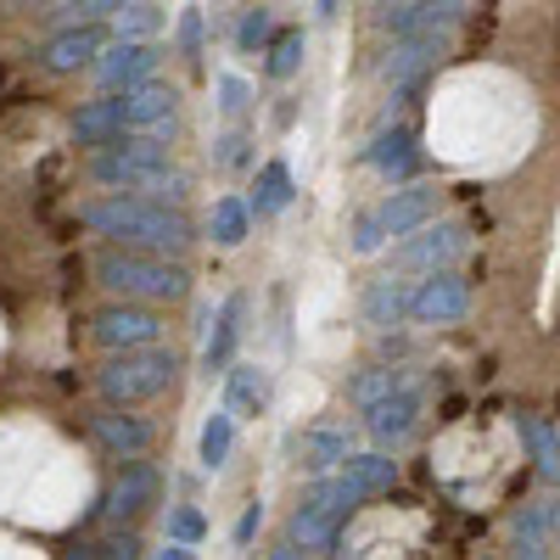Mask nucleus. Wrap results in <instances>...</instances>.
Returning a JSON list of instances; mask_svg holds the SVG:
<instances>
[{"mask_svg":"<svg viewBox=\"0 0 560 560\" xmlns=\"http://www.w3.org/2000/svg\"><path fill=\"white\" fill-rule=\"evenodd\" d=\"M202 533H208V516L191 504H179L168 516V544H202Z\"/></svg>","mask_w":560,"mask_h":560,"instance_id":"33","label":"nucleus"},{"mask_svg":"<svg viewBox=\"0 0 560 560\" xmlns=\"http://www.w3.org/2000/svg\"><path fill=\"white\" fill-rule=\"evenodd\" d=\"M404 387H415V376H409L404 364H376V370H359V376L348 382V398L359 409H370V404H382V398H393Z\"/></svg>","mask_w":560,"mask_h":560,"instance_id":"24","label":"nucleus"},{"mask_svg":"<svg viewBox=\"0 0 560 560\" xmlns=\"http://www.w3.org/2000/svg\"><path fill=\"white\" fill-rule=\"evenodd\" d=\"M152 560H197V549H191V544H168V549H158Z\"/></svg>","mask_w":560,"mask_h":560,"instance_id":"42","label":"nucleus"},{"mask_svg":"<svg viewBox=\"0 0 560 560\" xmlns=\"http://www.w3.org/2000/svg\"><path fill=\"white\" fill-rule=\"evenodd\" d=\"M342 477L370 499V493H387L393 482H398V459L387 454V448H376V454H348L342 459Z\"/></svg>","mask_w":560,"mask_h":560,"instance_id":"23","label":"nucleus"},{"mask_svg":"<svg viewBox=\"0 0 560 560\" xmlns=\"http://www.w3.org/2000/svg\"><path fill=\"white\" fill-rule=\"evenodd\" d=\"M544 522H549V533L560 538V504H544Z\"/></svg>","mask_w":560,"mask_h":560,"instance_id":"44","label":"nucleus"},{"mask_svg":"<svg viewBox=\"0 0 560 560\" xmlns=\"http://www.w3.org/2000/svg\"><path fill=\"white\" fill-rule=\"evenodd\" d=\"M179 376V353L174 348H129V353H113L102 370H96V393L102 404L113 409H135V404H152L174 387Z\"/></svg>","mask_w":560,"mask_h":560,"instance_id":"3","label":"nucleus"},{"mask_svg":"<svg viewBox=\"0 0 560 560\" xmlns=\"http://www.w3.org/2000/svg\"><path fill=\"white\" fill-rule=\"evenodd\" d=\"M129 0H62V12L73 18V23H107L113 12H124Z\"/></svg>","mask_w":560,"mask_h":560,"instance_id":"36","label":"nucleus"},{"mask_svg":"<svg viewBox=\"0 0 560 560\" xmlns=\"http://www.w3.org/2000/svg\"><path fill=\"white\" fill-rule=\"evenodd\" d=\"M208 230H213V242H219V247H242V242L253 236V213H247V202H242V197H219L213 213H208Z\"/></svg>","mask_w":560,"mask_h":560,"instance_id":"31","label":"nucleus"},{"mask_svg":"<svg viewBox=\"0 0 560 560\" xmlns=\"http://www.w3.org/2000/svg\"><path fill=\"white\" fill-rule=\"evenodd\" d=\"M465 253H471L465 224H420L415 236H404V247L393 253V269H404V275H438V269H454Z\"/></svg>","mask_w":560,"mask_h":560,"instance_id":"5","label":"nucleus"},{"mask_svg":"<svg viewBox=\"0 0 560 560\" xmlns=\"http://www.w3.org/2000/svg\"><path fill=\"white\" fill-rule=\"evenodd\" d=\"M258 527H264V504H247V510H242V522H236V544L247 549V544L258 538Z\"/></svg>","mask_w":560,"mask_h":560,"instance_id":"40","label":"nucleus"},{"mask_svg":"<svg viewBox=\"0 0 560 560\" xmlns=\"http://www.w3.org/2000/svg\"><path fill=\"white\" fill-rule=\"evenodd\" d=\"M522 438H527V454L538 465V477L560 482V432L549 427V420H538V415H522Z\"/></svg>","mask_w":560,"mask_h":560,"instance_id":"27","label":"nucleus"},{"mask_svg":"<svg viewBox=\"0 0 560 560\" xmlns=\"http://www.w3.org/2000/svg\"><path fill=\"white\" fill-rule=\"evenodd\" d=\"M158 493H163V477H158V465H147V459H124V471H118V482H113V493H107V522L113 527H129V522H140L147 510L158 504Z\"/></svg>","mask_w":560,"mask_h":560,"instance_id":"12","label":"nucleus"},{"mask_svg":"<svg viewBox=\"0 0 560 560\" xmlns=\"http://www.w3.org/2000/svg\"><path fill=\"white\" fill-rule=\"evenodd\" d=\"M230 448H236V420H230L224 409H213V415L202 420V443H197L202 471H224V465H230Z\"/></svg>","mask_w":560,"mask_h":560,"instance_id":"28","label":"nucleus"},{"mask_svg":"<svg viewBox=\"0 0 560 560\" xmlns=\"http://www.w3.org/2000/svg\"><path fill=\"white\" fill-rule=\"evenodd\" d=\"M319 18H337V0H319Z\"/></svg>","mask_w":560,"mask_h":560,"instance_id":"45","label":"nucleus"},{"mask_svg":"<svg viewBox=\"0 0 560 560\" xmlns=\"http://www.w3.org/2000/svg\"><path fill=\"white\" fill-rule=\"evenodd\" d=\"M303 504H314V510H325V516H337V522H348L353 510L364 504V493L337 471V477H314L308 488H303Z\"/></svg>","mask_w":560,"mask_h":560,"instance_id":"25","label":"nucleus"},{"mask_svg":"<svg viewBox=\"0 0 560 560\" xmlns=\"http://www.w3.org/2000/svg\"><path fill=\"white\" fill-rule=\"evenodd\" d=\"M174 45H179V57H197L202 51V7H185L179 12V39Z\"/></svg>","mask_w":560,"mask_h":560,"instance_id":"38","label":"nucleus"},{"mask_svg":"<svg viewBox=\"0 0 560 560\" xmlns=\"http://www.w3.org/2000/svg\"><path fill=\"white\" fill-rule=\"evenodd\" d=\"M337 533H342V522L325 516V510H314V504H298L292 516H287V544H298V549H308V555L331 549Z\"/></svg>","mask_w":560,"mask_h":560,"instance_id":"22","label":"nucleus"},{"mask_svg":"<svg viewBox=\"0 0 560 560\" xmlns=\"http://www.w3.org/2000/svg\"><path fill=\"white\" fill-rule=\"evenodd\" d=\"M353 448H348V432H337V427H314V432H303V465L314 477H331V471H342V459H348Z\"/></svg>","mask_w":560,"mask_h":560,"instance_id":"26","label":"nucleus"},{"mask_svg":"<svg viewBox=\"0 0 560 560\" xmlns=\"http://www.w3.org/2000/svg\"><path fill=\"white\" fill-rule=\"evenodd\" d=\"M438 208H443V191H438V185H398V191L376 208V219H382L387 236H415L420 224L438 219Z\"/></svg>","mask_w":560,"mask_h":560,"instance_id":"15","label":"nucleus"},{"mask_svg":"<svg viewBox=\"0 0 560 560\" xmlns=\"http://www.w3.org/2000/svg\"><path fill=\"white\" fill-rule=\"evenodd\" d=\"M359 314H364V325H370V331H393V325H404L409 319V287H404V280H370V287H364V298H359Z\"/></svg>","mask_w":560,"mask_h":560,"instance_id":"20","label":"nucleus"},{"mask_svg":"<svg viewBox=\"0 0 560 560\" xmlns=\"http://www.w3.org/2000/svg\"><path fill=\"white\" fill-rule=\"evenodd\" d=\"M465 314H471V280H459L454 269L427 275L409 292V319H420V325H454Z\"/></svg>","mask_w":560,"mask_h":560,"instance_id":"10","label":"nucleus"},{"mask_svg":"<svg viewBox=\"0 0 560 560\" xmlns=\"http://www.w3.org/2000/svg\"><path fill=\"white\" fill-rule=\"evenodd\" d=\"M264 560H319V555H308V549H298V544H275Z\"/></svg>","mask_w":560,"mask_h":560,"instance_id":"41","label":"nucleus"},{"mask_svg":"<svg viewBox=\"0 0 560 560\" xmlns=\"http://www.w3.org/2000/svg\"><path fill=\"white\" fill-rule=\"evenodd\" d=\"M163 57L168 51H163L158 39H113L90 73H96L102 96H124V90H135V84H152L158 68H163Z\"/></svg>","mask_w":560,"mask_h":560,"instance_id":"4","label":"nucleus"},{"mask_svg":"<svg viewBox=\"0 0 560 560\" xmlns=\"http://www.w3.org/2000/svg\"><path fill=\"white\" fill-rule=\"evenodd\" d=\"M364 163L376 168L387 185H404V179L420 168V135H415L409 124H393V129H382V135L364 147Z\"/></svg>","mask_w":560,"mask_h":560,"instance_id":"17","label":"nucleus"},{"mask_svg":"<svg viewBox=\"0 0 560 560\" xmlns=\"http://www.w3.org/2000/svg\"><path fill=\"white\" fill-rule=\"evenodd\" d=\"M219 107H224L230 118H242V113L253 107V90H247V79H236V73H219Z\"/></svg>","mask_w":560,"mask_h":560,"instance_id":"37","label":"nucleus"},{"mask_svg":"<svg viewBox=\"0 0 560 560\" xmlns=\"http://www.w3.org/2000/svg\"><path fill=\"white\" fill-rule=\"evenodd\" d=\"M292 168L280 163V158H269L264 168H258V179H253V197H247V213L253 219H269V213H287L292 208Z\"/></svg>","mask_w":560,"mask_h":560,"instance_id":"21","label":"nucleus"},{"mask_svg":"<svg viewBox=\"0 0 560 560\" xmlns=\"http://www.w3.org/2000/svg\"><path fill=\"white\" fill-rule=\"evenodd\" d=\"M443 57H448V34H404V39H393L382 51L376 73L393 90H409V84H420V73H432Z\"/></svg>","mask_w":560,"mask_h":560,"instance_id":"11","label":"nucleus"},{"mask_svg":"<svg viewBox=\"0 0 560 560\" xmlns=\"http://www.w3.org/2000/svg\"><path fill=\"white\" fill-rule=\"evenodd\" d=\"M118 113H124V129L129 135H158V140H174L179 129V90L174 84H135L118 96Z\"/></svg>","mask_w":560,"mask_h":560,"instance_id":"9","label":"nucleus"},{"mask_svg":"<svg viewBox=\"0 0 560 560\" xmlns=\"http://www.w3.org/2000/svg\"><path fill=\"white\" fill-rule=\"evenodd\" d=\"M538 560H549V555H538Z\"/></svg>","mask_w":560,"mask_h":560,"instance_id":"47","label":"nucleus"},{"mask_svg":"<svg viewBox=\"0 0 560 560\" xmlns=\"http://www.w3.org/2000/svg\"><path fill=\"white\" fill-rule=\"evenodd\" d=\"M18 7H34V0H18Z\"/></svg>","mask_w":560,"mask_h":560,"instance_id":"46","label":"nucleus"},{"mask_svg":"<svg viewBox=\"0 0 560 560\" xmlns=\"http://www.w3.org/2000/svg\"><path fill=\"white\" fill-rule=\"evenodd\" d=\"M90 438H96V448L113 454V459H140L158 443V432L147 427V420L129 415V409H113V404L102 415H90Z\"/></svg>","mask_w":560,"mask_h":560,"instance_id":"13","label":"nucleus"},{"mask_svg":"<svg viewBox=\"0 0 560 560\" xmlns=\"http://www.w3.org/2000/svg\"><path fill=\"white\" fill-rule=\"evenodd\" d=\"M247 298L236 292V298H224L219 303V314L208 319L213 331H208V342H202V376L213 382V376H224L230 364H236V348H242V331H247Z\"/></svg>","mask_w":560,"mask_h":560,"instance_id":"14","label":"nucleus"},{"mask_svg":"<svg viewBox=\"0 0 560 560\" xmlns=\"http://www.w3.org/2000/svg\"><path fill=\"white\" fill-rule=\"evenodd\" d=\"M79 224L90 236H102L107 247H135V253H158V258H179V264L197 247V224L185 208L129 197V191H107V197L79 202Z\"/></svg>","mask_w":560,"mask_h":560,"instance_id":"1","label":"nucleus"},{"mask_svg":"<svg viewBox=\"0 0 560 560\" xmlns=\"http://www.w3.org/2000/svg\"><path fill=\"white\" fill-rule=\"evenodd\" d=\"M247 147H253V140L230 129V135H219V140H213V163H219V168H247V163H253V152H247Z\"/></svg>","mask_w":560,"mask_h":560,"instance_id":"34","label":"nucleus"},{"mask_svg":"<svg viewBox=\"0 0 560 560\" xmlns=\"http://www.w3.org/2000/svg\"><path fill=\"white\" fill-rule=\"evenodd\" d=\"M113 45V28L107 23H68L62 34H51L34 51V62L51 73V79H68V73H84V68H96V57Z\"/></svg>","mask_w":560,"mask_h":560,"instance_id":"7","label":"nucleus"},{"mask_svg":"<svg viewBox=\"0 0 560 560\" xmlns=\"http://www.w3.org/2000/svg\"><path fill=\"white\" fill-rule=\"evenodd\" d=\"M168 23V12L158 0H129L124 12H113V39H158Z\"/></svg>","mask_w":560,"mask_h":560,"instance_id":"29","label":"nucleus"},{"mask_svg":"<svg viewBox=\"0 0 560 560\" xmlns=\"http://www.w3.org/2000/svg\"><path fill=\"white\" fill-rule=\"evenodd\" d=\"M68 135H73V147H90V152L113 147V140L124 135V113H118V96H96V102H79V107H73V118H68Z\"/></svg>","mask_w":560,"mask_h":560,"instance_id":"19","label":"nucleus"},{"mask_svg":"<svg viewBox=\"0 0 560 560\" xmlns=\"http://www.w3.org/2000/svg\"><path fill=\"white\" fill-rule=\"evenodd\" d=\"M163 337V314L147 303H107L90 319V342L107 353H129V348H152Z\"/></svg>","mask_w":560,"mask_h":560,"instance_id":"6","label":"nucleus"},{"mask_svg":"<svg viewBox=\"0 0 560 560\" xmlns=\"http://www.w3.org/2000/svg\"><path fill=\"white\" fill-rule=\"evenodd\" d=\"M230 420H258L269 409V370L264 364H230L224 370V404Z\"/></svg>","mask_w":560,"mask_h":560,"instance_id":"18","label":"nucleus"},{"mask_svg":"<svg viewBox=\"0 0 560 560\" xmlns=\"http://www.w3.org/2000/svg\"><path fill=\"white\" fill-rule=\"evenodd\" d=\"M415 427H420V393L415 387H404V393H393V398L364 409V432L376 438L382 448H404L415 438Z\"/></svg>","mask_w":560,"mask_h":560,"instance_id":"16","label":"nucleus"},{"mask_svg":"<svg viewBox=\"0 0 560 560\" xmlns=\"http://www.w3.org/2000/svg\"><path fill=\"white\" fill-rule=\"evenodd\" d=\"M269 39H275V18H269V7L242 12V23H236V45H242V57H264V51H269Z\"/></svg>","mask_w":560,"mask_h":560,"instance_id":"32","label":"nucleus"},{"mask_svg":"<svg viewBox=\"0 0 560 560\" xmlns=\"http://www.w3.org/2000/svg\"><path fill=\"white\" fill-rule=\"evenodd\" d=\"M62 560H102V549H96V544H79V549H68Z\"/></svg>","mask_w":560,"mask_h":560,"instance_id":"43","label":"nucleus"},{"mask_svg":"<svg viewBox=\"0 0 560 560\" xmlns=\"http://www.w3.org/2000/svg\"><path fill=\"white\" fill-rule=\"evenodd\" d=\"M96 549H102V560H140V538H135L129 527H118V533L102 538Z\"/></svg>","mask_w":560,"mask_h":560,"instance_id":"39","label":"nucleus"},{"mask_svg":"<svg viewBox=\"0 0 560 560\" xmlns=\"http://www.w3.org/2000/svg\"><path fill=\"white\" fill-rule=\"evenodd\" d=\"M90 275L113 303H185L191 298V269L179 258H158V253H135V247H102L90 258Z\"/></svg>","mask_w":560,"mask_h":560,"instance_id":"2","label":"nucleus"},{"mask_svg":"<svg viewBox=\"0 0 560 560\" xmlns=\"http://www.w3.org/2000/svg\"><path fill=\"white\" fill-rule=\"evenodd\" d=\"M303 57H308V34L303 28H275L269 51H264V73L269 79H292L303 68Z\"/></svg>","mask_w":560,"mask_h":560,"instance_id":"30","label":"nucleus"},{"mask_svg":"<svg viewBox=\"0 0 560 560\" xmlns=\"http://www.w3.org/2000/svg\"><path fill=\"white\" fill-rule=\"evenodd\" d=\"M382 242H387V230H382L376 208L359 213V219H353V253H359V258H370V253H382Z\"/></svg>","mask_w":560,"mask_h":560,"instance_id":"35","label":"nucleus"},{"mask_svg":"<svg viewBox=\"0 0 560 560\" xmlns=\"http://www.w3.org/2000/svg\"><path fill=\"white\" fill-rule=\"evenodd\" d=\"M370 23H376L382 34H393V39H404V34H454L465 23V0H382Z\"/></svg>","mask_w":560,"mask_h":560,"instance_id":"8","label":"nucleus"}]
</instances>
